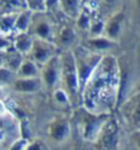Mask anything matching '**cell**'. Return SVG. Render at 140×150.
<instances>
[{
    "label": "cell",
    "mask_w": 140,
    "mask_h": 150,
    "mask_svg": "<svg viewBox=\"0 0 140 150\" xmlns=\"http://www.w3.org/2000/svg\"><path fill=\"white\" fill-rule=\"evenodd\" d=\"M111 115H95L82 107L76 112L75 133L81 143L91 145L97 139L101 129Z\"/></svg>",
    "instance_id": "1"
},
{
    "label": "cell",
    "mask_w": 140,
    "mask_h": 150,
    "mask_svg": "<svg viewBox=\"0 0 140 150\" xmlns=\"http://www.w3.org/2000/svg\"><path fill=\"white\" fill-rule=\"evenodd\" d=\"M127 130L116 118L110 117L91 148L92 150H120Z\"/></svg>",
    "instance_id": "2"
},
{
    "label": "cell",
    "mask_w": 140,
    "mask_h": 150,
    "mask_svg": "<svg viewBox=\"0 0 140 150\" xmlns=\"http://www.w3.org/2000/svg\"><path fill=\"white\" fill-rule=\"evenodd\" d=\"M127 132L140 130V95L127 101L120 110Z\"/></svg>",
    "instance_id": "3"
},
{
    "label": "cell",
    "mask_w": 140,
    "mask_h": 150,
    "mask_svg": "<svg viewBox=\"0 0 140 150\" xmlns=\"http://www.w3.org/2000/svg\"><path fill=\"white\" fill-rule=\"evenodd\" d=\"M40 78L44 87L50 90L58 89V84L60 83V59L54 55L46 64H43L40 70Z\"/></svg>",
    "instance_id": "4"
},
{
    "label": "cell",
    "mask_w": 140,
    "mask_h": 150,
    "mask_svg": "<svg viewBox=\"0 0 140 150\" xmlns=\"http://www.w3.org/2000/svg\"><path fill=\"white\" fill-rule=\"evenodd\" d=\"M28 33L35 38L50 41L53 36V27L49 20L42 14V11H33Z\"/></svg>",
    "instance_id": "5"
},
{
    "label": "cell",
    "mask_w": 140,
    "mask_h": 150,
    "mask_svg": "<svg viewBox=\"0 0 140 150\" xmlns=\"http://www.w3.org/2000/svg\"><path fill=\"white\" fill-rule=\"evenodd\" d=\"M54 51H55L54 45L50 41L35 38L32 49H31L28 54V58L32 59L37 65L42 67L54 57Z\"/></svg>",
    "instance_id": "6"
},
{
    "label": "cell",
    "mask_w": 140,
    "mask_h": 150,
    "mask_svg": "<svg viewBox=\"0 0 140 150\" xmlns=\"http://www.w3.org/2000/svg\"><path fill=\"white\" fill-rule=\"evenodd\" d=\"M73 137V128L70 126V122L65 118L55 120L49 127V138L55 144H66Z\"/></svg>",
    "instance_id": "7"
},
{
    "label": "cell",
    "mask_w": 140,
    "mask_h": 150,
    "mask_svg": "<svg viewBox=\"0 0 140 150\" xmlns=\"http://www.w3.org/2000/svg\"><path fill=\"white\" fill-rule=\"evenodd\" d=\"M12 90L20 93H35L40 91L43 85L40 76L37 78H16L11 85Z\"/></svg>",
    "instance_id": "8"
},
{
    "label": "cell",
    "mask_w": 140,
    "mask_h": 150,
    "mask_svg": "<svg viewBox=\"0 0 140 150\" xmlns=\"http://www.w3.org/2000/svg\"><path fill=\"white\" fill-rule=\"evenodd\" d=\"M35 37H32L28 32H18L12 36V47L23 57H28L32 49Z\"/></svg>",
    "instance_id": "9"
},
{
    "label": "cell",
    "mask_w": 140,
    "mask_h": 150,
    "mask_svg": "<svg viewBox=\"0 0 140 150\" xmlns=\"http://www.w3.org/2000/svg\"><path fill=\"white\" fill-rule=\"evenodd\" d=\"M25 57L20 54L17 51H15L14 47H10L4 52V67H6L11 71L17 73L18 68L22 64Z\"/></svg>",
    "instance_id": "10"
},
{
    "label": "cell",
    "mask_w": 140,
    "mask_h": 150,
    "mask_svg": "<svg viewBox=\"0 0 140 150\" xmlns=\"http://www.w3.org/2000/svg\"><path fill=\"white\" fill-rule=\"evenodd\" d=\"M40 70H41L40 65H37L28 57H25L16 75H17V78H37V76H40Z\"/></svg>",
    "instance_id": "11"
},
{
    "label": "cell",
    "mask_w": 140,
    "mask_h": 150,
    "mask_svg": "<svg viewBox=\"0 0 140 150\" xmlns=\"http://www.w3.org/2000/svg\"><path fill=\"white\" fill-rule=\"evenodd\" d=\"M32 15H33V11L30 9H25L17 12L15 17V33L28 32Z\"/></svg>",
    "instance_id": "12"
},
{
    "label": "cell",
    "mask_w": 140,
    "mask_h": 150,
    "mask_svg": "<svg viewBox=\"0 0 140 150\" xmlns=\"http://www.w3.org/2000/svg\"><path fill=\"white\" fill-rule=\"evenodd\" d=\"M120 150H140V130L127 132Z\"/></svg>",
    "instance_id": "13"
},
{
    "label": "cell",
    "mask_w": 140,
    "mask_h": 150,
    "mask_svg": "<svg viewBox=\"0 0 140 150\" xmlns=\"http://www.w3.org/2000/svg\"><path fill=\"white\" fill-rule=\"evenodd\" d=\"M15 17L16 14L0 15V33L9 36L15 33Z\"/></svg>",
    "instance_id": "14"
},
{
    "label": "cell",
    "mask_w": 140,
    "mask_h": 150,
    "mask_svg": "<svg viewBox=\"0 0 140 150\" xmlns=\"http://www.w3.org/2000/svg\"><path fill=\"white\" fill-rule=\"evenodd\" d=\"M79 0H59L60 9L65 12L68 16H76L79 12Z\"/></svg>",
    "instance_id": "15"
},
{
    "label": "cell",
    "mask_w": 140,
    "mask_h": 150,
    "mask_svg": "<svg viewBox=\"0 0 140 150\" xmlns=\"http://www.w3.org/2000/svg\"><path fill=\"white\" fill-rule=\"evenodd\" d=\"M16 78H17L16 73L11 71L6 67H1V68H0V85L11 86Z\"/></svg>",
    "instance_id": "16"
},
{
    "label": "cell",
    "mask_w": 140,
    "mask_h": 150,
    "mask_svg": "<svg viewBox=\"0 0 140 150\" xmlns=\"http://www.w3.org/2000/svg\"><path fill=\"white\" fill-rule=\"evenodd\" d=\"M73 37H74V33L69 30V27H65V28L60 32V35H59V42H60V45H62V46H68V45H70V43H71V41H73Z\"/></svg>",
    "instance_id": "17"
},
{
    "label": "cell",
    "mask_w": 140,
    "mask_h": 150,
    "mask_svg": "<svg viewBox=\"0 0 140 150\" xmlns=\"http://www.w3.org/2000/svg\"><path fill=\"white\" fill-rule=\"evenodd\" d=\"M27 6L32 11H42L43 10V0H26Z\"/></svg>",
    "instance_id": "18"
},
{
    "label": "cell",
    "mask_w": 140,
    "mask_h": 150,
    "mask_svg": "<svg viewBox=\"0 0 140 150\" xmlns=\"http://www.w3.org/2000/svg\"><path fill=\"white\" fill-rule=\"evenodd\" d=\"M59 8V0H43V10H55Z\"/></svg>",
    "instance_id": "19"
},
{
    "label": "cell",
    "mask_w": 140,
    "mask_h": 150,
    "mask_svg": "<svg viewBox=\"0 0 140 150\" xmlns=\"http://www.w3.org/2000/svg\"><path fill=\"white\" fill-rule=\"evenodd\" d=\"M84 149V146H82V143L81 142H75L74 144H71L69 148H68V150H82Z\"/></svg>",
    "instance_id": "20"
},
{
    "label": "cell",
    "mask_w": 140,
    "mask_h": 150,
    "mask_svg": "<svg viewBox=\"0 0 140 150\" xmlns=\"http://www.w3.org/2000/svg\"><path fill=\"white\" fill-rule=\"evenodd\" d=\"M4 67V52H0V68Z\"/></svg>",
    "instance_id": "21"
},
{
    "label": "cell",
    "mask_w": 140,
    "mask_h": 150,
    "mask_svg": "<svg viewBox=\"0 0 140 150\" xmlns=\"http://www.w3.org/2000/svg\"><path fill=\"white\" fill-rule=\"evenodd\" d=\"M82 150H92V148H91V145H87V146H84Z\"/></svg>",
    "instance_id": "22"
}]
</instances>
